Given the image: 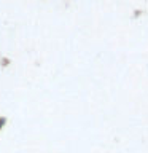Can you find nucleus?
Instances as JSON below:
<instances>
[]
</instances>
